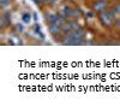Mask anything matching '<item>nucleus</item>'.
Wrapping results in <instances>:
<instances>
[{
  "label": "nucleus",
  "instance_id": "obj_3",
  "mask_svg": "<svg viewBox=\"0 0 120 106\" xmlns=\"http://www.w3.org/2000/svg\"><path fill=\"white\" fill-rule=\"evenodd\" d=\"M109 7L111 6H109L108 0H94V3L91 5V10L95 13H100V12L105 11V10H107Z\"/></svg>",
  "mask_w": 120,
  "mask_h": 106
},
{
  "label": "nucleus",
  "instance_id": "obj_16",
  "mask_svg": "<svg viewBox=\"0 0 120 106\" xmlns=\"http://www.w3.org/2000/svg\"><path fill=\"white\" fill-rule=\"evenodd\" d=\"M33 1L36 5H43V4H46V0H33Z\"/></svg>",
  "mask_w": 120,
  "mask_h": 106
},
{
  "label": "nucleus",
  "instance_id": "obj_14",
  "mask_svg": "<svg viewBox=\"0 0 120 106\" xmlns=\"http://www.w3.org/2000/svg\"><path fill=\"white\" fill-rule=\"evenodd\" d=\"M81 10H78V8H73V16H72V19L73 18H78V17H81Z\"/></svg>",
  "mask_w": 120,
  "mask_h": 106
},
{
  "label": "nucleus",
  "instance_id": "obj_17",
  "mask_svg": "<svg viewBox=\"0 0 120 106\" xmlns=\"http://www.w3.org/2000/svg\"><path fill=\"white\" fill-rule=\"evenodd\" d=\"M108 1H109V3H111V1H114V0H108Z\"/></svg>",
  "mask_w": 120,
  "mask_h": 106
},
{
  "label": "nucleus",
  "instance_id": "obj_11",
  "mask_svg": "<svg viewBox=\"0 0 120 106\" xmlns=\"http://www.w3.org/2000/svg\"><path fill=\"white\" fill-rule=\"evenodd\" d=\"M11 3H12V0H0V6H1V8L5 11V10L11 5Z\"/></svg>",
  "mask_w": 120,
  "mask_h": 106
},
{
  "label": "nucleus",
  "instance_id": "obj_4",
  "mask_svg": "<svg viewBox=\"0 0 120 106\" xmlns=\"http://www.w3.org/2000/svg\"><path fill=\"white\" fill-rule=\"evenodd\" d=\"M48 31H49V34H51V35L55 39V40L58 39L59 35H64L63 31H61V27L58 25V24H55V23L48 24Z\"/></svg>",
  "mask_w": 120,
  "mask_h": 106
},
{
  "label": "nucleus",
  "instance_id": "obj_5",
  "mask_svg": "<svg viewBox=\"0 0 120 106\" xmlns=\"http://www.w3.org/2000/svg\"><path fill=\"white\" fill-rule=\"evenodd\" d=\"M63 17H65L66 19H72V16H73V8L70 7L68 5H63L61 7L59 8L58 11Z\"/></svg>",
  "mask_w": 120,
  "mask_h": 106
},
{
  "label": "nucleus",
  "instance_id": "obj_6",
  "mask_svg": "<svg viewBox=\"0 0 120 106\" xmlns=\"http://www.w3.org/2000/svg\"><path fill=\"white\" fill-rule=\"evenodd\" d=\"M10 19H11V16L8 15V12H4L1 16H0V28L6 29L10 25V23H11Z\"/></svg>",
  "mask_w": 120,
  "mask_h": 106
},
{
  "label": "nucleus",
  "instance_id": "obj_7",
  "mask_svg": "<svg viewBox=\"0 0 120 106\" xmlns=\"http://www.w3.org/2000/svg\"><path fill=\"white\" fill-rule=\"evenodd\" d=\"M59 17V12H48L45 15V18H46V22L47 24H51V23H55L56 19Z\"/></svg>",
  "mask_w": 120,
  "mask_h": 106
},
{
  "label": "nucleus",
  "instance_id": "obj_9",
  "mask_svg": "<svg viewBox=\"0 0 120 106\" xmlns=\"http://www.w3.org/2000/svg\"><path fill=\"white\" fill-rule=\"evenodd\" d=\"M22 21L24 24H30L33 21V18H31V13L30 12H23L22 13Z\"/></svg>",
  "mask_w": 120,
  "mask_h": 106
},
{
  "label": "nucleus",
  "instance_id": "obj_13",
  "mask_svg": "<svg viewBox=\"0 0 120 106\" xmlns=\"http://www.w3.org/2000/svg\"><path fill=\"white\" fill-rule=\"evenodd\" d=\"M15 29H16V31H17V33H23V31H24L23 25H22V24H19V23H17V24L15 25Z\"/></svg>",
  "mask_w": 120,
  "mask_h": 106
},
{
  "label": "nucleus",
  "instance_id": "obj_12",
  "mask_svg": "<svg viewBox=\"0 0 120 106\" xmlns=\"http://www.w3.org/2000/svg\"><path fill=\"white\" fill-rule=\"evenodd\" d=\"M59 4V0H46V5L48 6H55Z\"/></svg>",
  "mask_w": 120,
  "mask_h": 106
},
{
  "label": "nucleus",
  "instance_id": "obj_1",
  "mask_svg": "<svg viewBox=\"0 0 120 106\" xmlns=\"http://www.w3.org/2000/svg\"><path fill=\"white\" fill-rule=\"evenodd\" d=\"M84 37H85V33L82 28L73 30L68 34H64L61 42L65 46H77V45H83L84 43Z\"/></svg>",
  "mask_w": 120,
  "mask_h": 106
},
{
  "label": "nucleus",
  "instance_id": "obj_2",
  "mask_svg": "<svg viewBox=\"0 0 120 106\" xmlns=\"http://www.w3.org/2000/svg\"><path fill=\"white\" fill-rule=\"evenodd\" d=\"M97 19H98V22L101 23V25L103 28L109 29V28L114 27L116 17L113 15V12L111 11V8H107V10H105V11L97 13Z\"/></svg>",
  "mask_w": 120,
  "mask_h": 106
},
{
  "label": "nucleus",
  "instance_id": "obj_8",
  "mask_svg": "<svg viewBox=\"0 0 120 106\" xmlns=\"http://www.w3.org/2000/svg\"><path fill=\"white\" fill-rule=\"evenodd\" d=\"M109 8H111V11L113 12V15H114L116 18H119V17H120V1L115 3L113 6H111Z\"/></svg>",
  "mask_w": 120,
  "mask_h": 106
},
{
  "label": "nucleus",
  "instance_id": "obj_10",
  "mask_svg": "<svg viewBox=\"0 0 120 106\" xmlns=\"http://www.w3.org/2000/svg\"><path fill=\"white\" fill-rule=\"evenodd\" d=\"M8 43H11V45H22L23 41H21V37L19 36H11L8 39Z\"/></svg>",
  "mask_w": 120,
  "mask_h": 106
},
{
  "label": "nucleus",
  "instance_id": "obj_15",
  "mask_svg": "<svg viewBox=\"0 0 120 106\" xmlns=\"http://www.w3.org/2000/svg\"><path fill=\"white\" fill-rule=\"evenodd\" d=\"M114 28L116 30H120V17L115 19V23H114Z\"/></svg>",
  "mask_w": 120,
  "mask_h": 106
}]
</instances>
